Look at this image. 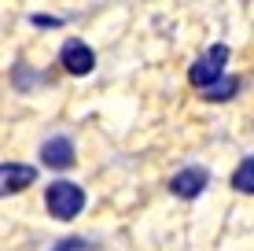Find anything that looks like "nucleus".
<instances>
[{"mask_svg": "<svg viewBox=\"0 0 254 251\" xmlns=\"http://www.w3.org/2000/svg\"><path fill=\"white\" fill-rule=\"evenodd\" d=\"M45 207H48L52 218H59V222L77 218V214H81V207H85L81 185H74V181H52L48 192H45Z\"/></svg>", "mask_w": 254, "mask_h": 251, "instance_id": "f257e3e1", "label": "nucleus"}, {"mask_svg": "<svg viewBox=\"0 0 254 251\" xmlns=\"http://www.w3.org/2000/svg\"><path fill=\"white\" fill-rule=\"evenodd\" d=\"M225 63H229V48H225V45H210L203 56L191 63V71H188L191 85H199V89H214V85L225 78Z\"/></svg>", "mask_w": 254, "mask_h": 251, "instance_id": "f03ea898", "label": "nucleus"}, {"mask_svg": "<svg viewBox=\"0 0 254 251\" xmlns=\"http://www.w3.org/2000/svg\"><path fill=\"white\" fill-rule=\"evenodd\" d=\"M59 63H63V71H66V74H77V78H85V74H92V67H96V56H92V48L85 45V41L70 37L66 45L59 48Z\"/></svg>", "mask_w": 254, "mask_h": 251, "instance_id": "7ed1b4c3", "label": "nucleus"}, {"mask_svg": "<svg viewBox=\"0 0 254 251\" xmlns=\"http://www.w3.org/2000/svg\"><path fill=\"white\" fill-rule=\"evenodd\" d=\"M206 181H210V174L203 167H185L181 174L170 177V192L177 196V200H195V196L206 188Z\"/></svg>", "mask_w": 254, "mask_h": 251, "instance_id": "20e7f679", "label": "nucleus"}, {"mask_svg": "<svg viewBox=\"0 0 254 251\" xmlns=\"http://www.w3.org/2000/svg\"><path fill=\"white\" fill-rule=\"evenodd\" d=\"M37 170L26 167V163H0V196H15L22 188L33 185Z\"/></svg>", "mask_w": 254, "mask_h": 251, "instance_id": "39448f33", "label": "nucleus"}, {"mask_svg": "<svg viewBox=\"0 0 254 251\" xmlns=\"http://www.w3.org/2000/svg\"><path fill=\"white\" fill-rule=\"evenodd\" d=\"M41 159H45V167L52 170H66L70 163H74V144H70V137H52V141L41 144Z\"/></svg>", "mask_w": 254, "mask_h": 251, "instance_id": "423d86ee", "label": "nucleus"}, {"mask_svg": "<svg viewBox=\"0 0 254 251\" xmlns=\"http://www.w3.org/2000/svg\"><path fill=\"white\" fill-rule=\"evenodd\" d=\"M232 185L240 188V192L254 196V155H251V159H243L240 167H236V174H232Z\"/></svg>", "mask_w": 254, "mask_h": 251, "instance_id": "0eeeda50", "label": "nucleus"}, {"mask_svg": "<svg viewBox=\"0 0 254 251\" xmlns=\"http://www.w3.org/2000/svg\"><path fill=\"white\" fill-rule=\"evenodd\" d=\"M37 82H45V78H41V74H33V71H30L26 63H19V67L11 71V85H15L19 92H30V89H33Z\"/></svg>", "mask_w": 254, "mask_h": 251, "instance_id": "6e6552de", "label": "nucleus"}, {"mask_svg": "<svg viewBox=\"0 0 254 251\" xmlns=\"http://www.w3.org/2000/svg\"><path fill=\"white\" fill-rule=\"evenodd\" d=\"M236 89H240V78H225V82H217L214 89H206V100H232L236 96Z\"/></svg>", "mask_w": 254, "mask_h": 251, "instance_id": "1a4fd4ad", "label": "nucleus"}, {"mask_svg": "<svg viewBox=\"0 0 254 251\" xmlns=\"http://www.w3.org/2000/svg\"><path fill=\"white\" fill-rule=\"evenodd\" d=\"M52 251H89V244L77 240V237H66V240H59V248H52Z\"/></svg>", "mask_w": 254, "mask_h": 251, "instance_id": "9d476101", "label": "nucleus"}, {"mask_svg": "<svg viewBox=\"0 0 254 251\" xmlns=\"http://www.w3.org/2000/svg\"><path fill=\"white\" fill-rule=\"evenodd\" d=\"M33 26H59V19H52V15H33Z\"/></svg>", "mask_w": 254, "mask_h": 251, "instance_id": "9b49d317", "label": "nucleus"}]
</instances>
